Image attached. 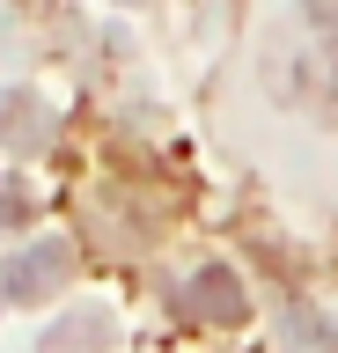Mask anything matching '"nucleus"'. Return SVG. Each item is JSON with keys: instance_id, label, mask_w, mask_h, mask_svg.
<instances>
[{"instance_id": "1", "label": "nucleus", "mask_w": 338, "mask_h": 353, "mask_svg": "<svg viewBox=\"0 0 338 353\" xmlns=\"http://www.w3.org/2000/svg\"><path fill=\"white\" fill-rule=\"evenodd\" d=\"M74 272V243L67 236H37L30 250H15L8 258V272H0V294L8 302H45V294H59Z\"/></svg>"}, {"instance_id": "2", "label": "nucleus", "mask_w": 338, "mask_h": 353, "mask_svg": "<svg viewBox=\"0 0 338 353\" xmlns=\"http://www.w3.org/2000/svg\"><path fill=\"white\" fill-rule=\"evenodd\" d=\"M243 309H250V294L228 265H199L177 294V316H191V324H243Z\"/></svg>"}, {"instance_id": "3", "label": "nucleus", "mask_w": 338, "mask_h": 353, "mask_svg": "<svg viewBox=\"0 0 338 353\" xmlns=\"http://www.w3.org/2000/svg\"><path fill=\"white\" fill-rule=\"evenodd\" d=\"M0 148H15V154L52 148V110L37 103L30 88H8V96H0Z\"/></svg>"}, {"instance_id": "4", "label": "nucleus", "mask_w": 338, "mask_h": 353, "mask_svg": "<svg viewBox=\"0 0 338 353\" xmlns=\"http://www.w3.org/2000/svg\"><path fill=\"white\" fill-rule=\"evenodd\" d=\"M287 339H316V346H338V324H331V316H309V309H294V316H287Z\"/></svg>"}, {"instance_id": "5", "label": "nucleus", "mask_w": 338, "mask_h": 353, "mask_svg": "<svg viewBox=\"0 0 338 353\" xmlns=\"http://www.w3.org/2000/svg\"><path fill=\"white\" fill-rule=\"evenodd\" d=\"M23 214H30V192L15 184V176H0V228H15Z\"/></svg>"}]
</instances>
